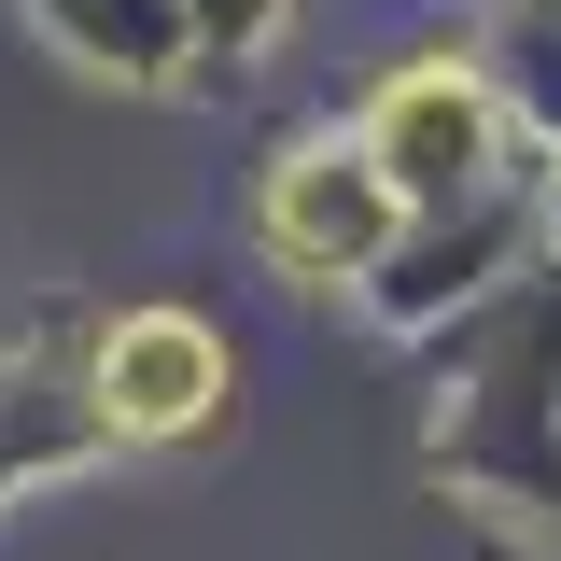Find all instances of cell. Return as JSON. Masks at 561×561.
<instances>
[{"label":"cell","instance_id":"obj_1","mask_svg":"<svg viewBox=\"0 0 561 561\" xmlns=\"http://www.w3.org/2000/svg\"><path fill=\"white\" fill-rule=\"evenodd\" d=\"M225 393V351L183 323V309H127L113 351H99V408L127 421V435H183V421Z\"/></svg>","mask_w":561,"mask_h":561}]
</instances>
